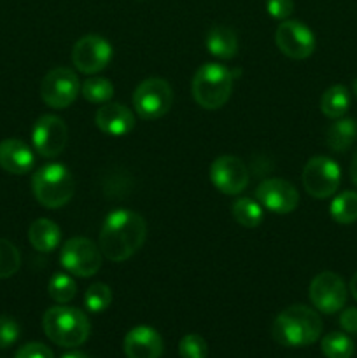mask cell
Masks as SVG:
<instances>
[{
    "mask_svg": "<svg viewBox=\"0 0 357 358\" xmlns=\"http://www.w3.org/2000/svg\"><path fill=\"white\" fill-rule=\"evenodd\" d=\"M146 234L147 224L142 215L132 210H115L105 217L98 247L108 261H128L142 248Z\"/></svg>",
    "mask_w": 357,
    "mask_h": 358,
    "instance_id": "obj_1",
    "label": "cell"
},
{
    "mask_svg": "<svg viewBox=\"0 0 357 358\" xmlns=\"http://www.w3.org/2000/svg\"><path fill=\"white\" fill-rule=\"evenodd\" d=\"M273 339L289 348L310 346L322 334V320L317 311L303 304L286 308L273 322Z\"/></svg>",
    "mask_w": 357,
    "mask_h": 358,
    "instance_id": "obj_2",
    "label": "cell"
},
{
    "mask_svg": "<svg viewBox=\"0 0 357 358\" xmlns=\"http://www.w3.org/2000/svg\"><path fill=\"white\" fill-rule=\"evenodd\" d=\"M42 327L46 336L62 348L80 346L86 343L91 332L90 318L77 308L65 304L49 308L42 318Z\"/></svg>",
    "mask_w": 357,
    "mask_h": 358,
    "instance_id": "obj_3",
    "label": "cell"
},
{
    "mask_svg": "<svg viewBox=\"0 0 357 358\" xmlns=\"http://www.w3.org/2000/svg\"><path fill=\"white\" fill-rule=\"evenodd\" d=\"M233 84V72L230 69L220 63H205L192 77L191 93L200 107L217 110L230 100Z\"/></svg>",
    "mask_w": 357,
    "mask_h": 358,
    "instance_id": "obj_4",
    "label": "cell"
},
{
    "mask_svg": "<svg viewBox=\"0 0 357 358\" xmlns=\"http://www.w3.org/2000/svg\"><path fill=\"white\" fill-rule=\"evenodd\" d=\"M35 199L49 210L65 206L76 191V180L69 168L62 163H48L38 168L31 178Z\"/></svg>",
    "mask_w": 357,
    "mask_h": 358,
    "instance_id": "obj_5",
    "label": "cell"
},
{
    "mask_svg": "<svg viewBox=\"0 0 357 358\" xmlns=\"http://www.w3.org/2000/svg\"><path fill=\"white\" fill-rule=\"evenodd\" d=\"M174 103L172 86L161 77L142 80L133 93V108L146 121H156L170 112Z\"/></svg>",
    "mask_w": 357,
    "mask_h": 358,
    "instance_id": "obj_6",
    "label": "cell"
},
{
    "mask_svg": "<svg viewBox=\"0 0 357 358\" xmlns=\"http://www.w3.org/2000/svg\"><path fill=\"white\" fill-rule=\"evenodd\" d=\"M102 255L104 254H102L100 247H97L93 241L83 236H76L66 240V243L63 245L59 262L70 275L90 278L100 271Z\"/></svg>",
    "mask_w": 357,
    "mask_h": 358,
    "instance_id": "obj_7",
    "label": "cell"
},
{
    "mask_svg": "<svg viewBox=\"0 0 357 358\" xmlns=\"http://www.w3.org/2000/svg\"><path fill=\"white\" fill-rule=\"evenodd\" d=\"M301 180H303L304 191L312 198L328 199L338 191L340 182H342V170L331 157L315 156L304 164Z\"/></svg>",
    "mask_w": 357,
    "mask_h": 358,
    "instance_id": "obj_8",
    "label": "cell"
},
{
    "mask_svg": "<svg viewBox=\"0 0 357 358\" xmlns=\"http://www.w3.org/2000/svg\"><path fill=\"white\" fill-rule=\"evenodd\" d=\"M80 83L76 72L65 66L49 70L41 83V98L51 108H66L79 96Z\"/></svg>",
    "mask_w": 357,
    "mask_h": 358,
    "instance_id": "obj_9",
    "label": "cell"
},
{
    "mask_svg": "<svg viewBox=\"0 0 357 358\" xmlns=\"http://www.w3.org/2000/svg\"><path fill=\"white\" fill-rule=\"evenodd\" d=\"M112 59V45L102 35H84L72 49V63L80 73L93 76L102 72Z\"/></svg>",
    "mask_w": 357,
    "mask_h": 358,
    "instance_id": "obj_10",
    "label": "cell"
},
{
    "mask_svg": "<svg viewBox=\"0 0 357 358\" xmlns=\"http://www.w3.org/2000/svg\"><path fill=\"white\" fill-rule=\"evenodd\" d=\"M312 304L321 313H338L346 303V285L340 275L332 271L318 273L310 283L308 290Z\"/></svg>",
    "mask_w": 357,
    "mask_h": 358,
    "instance_id": "obj_11",
    "label": "cell"
},
{
    "mask_svg": "<svg viewBox=\"0 0 357 358\" xmlns=\"http://www.w3.org/2000/svg\"><path fill=\"white\" fill-rule=\"evenodd\" d=\"M31 142L38 156L56 157L63 152L69 142V128L58 115L46 114L35 121L31 129Z\"/></svg>",
    "mask_w": 357,
    "mask_h": 358,
    "instance_id": "obj_12",
    "label": "cell"
},
{
    "mask_svg": "<svg viewBox=\"0 0 357 358\" xmlns=\"http://www.w3.org/2000/svg\"><path fill=\"white\" fill-rule=\"evenodd\" d=\"M275 44L290 59H307L315 51V35L304 23L286 20L275 31Z\"/></svg>",
    "mask_w": 357,
    "mask_h": 358,
    "instance_id": "obj_13",
    "label": "cell"
},
{
    "mask_svg": "<svg viewBox=\"0 0 357 358\" xmlns=\"http://www.w3.org/2000/svg\"><path fill=\"white\" fill-rule=\"evenodd\" d=\"M210 180L217 191L237 196L248 185V170L237 156H220L210 164Z\"/></svg>",
    "mask_w": 357,
    "mask_h": 358,
    "instance_id": "obj_14",
    "label": "cell"
},
{
    "mask_svg": "<svg viewBox=\"0 0 357 358\" xmlns=\"http://www.w3.org/2000/svg\"><path fill=\"white\" fill-rule=\"evenodd\" d=\"M255 198L265 206L266 210L273 213H286L294 212L300 205V192L290 182L284 178H266L255 189Z\"/></svg>",
    "mask_w": 357,
    "mask_h": 358,
    "instance_id": "obj_15",
    "label": "cell"
},
{
    "mask_svg": "<svg viewBox=\"0 0 357 358\" xmlns=\"http://www.w3.org/2000/svg\"><path fill=\"white\" fill-rule=\"evenodd\" d=\"M122 350L128 358H160L163 353V339L156 329L139 325L126 334Z\"/></svg>",
    "mask_w": 357,
    "mask_h": 358,
    "instance_id": "obj_16",
    "label": "cell"
},
{
    "mask_svg": "<svg viewBox=\"0 0 357 358\" xmlns=\"http://www.w3.org/2000/svg\"><path fill=\"white\" fill-rule=\"evenodd\" d=\"M94 122L111 136H125L135 128V114L121 103H105L94 114Z\"/></svg>",
    "mask_w": 357,
    "mask_h": 358,
    "instance_id": "obj_17",
    "label": "cell"
},
{
    "mask_svg": "<svg viewBox=\"0 0 357 358\" xmlns=\"http://www.w3.org/2000/svg\"><path fill=\"white\" fill-rule=\"evenodd\" d=\"M35 154L23 140L6 138L0 142V168L7 173L24 175L34 168Z\"/></svg>",
    "mask_w": 357,
    "mask_h": 358,
    "instance_id": "obj_18",
    "label": "cell"
},
{
    "mask_svg": "<svg viewBox=\"0 0 357 358\" xmlns=\"http://www.w3.org/2000/svg\"><path fill=\"white\" fill-rule=\"evenodd\" d=\"M205 45L210 55L219 59H231L237 56L238 38L231 28L224 24H216L209 30L205 38Z\"/></svg>",
    "mask_w": 357,
    "mask_h": 358,
    "instance_id": "obj_19",
    "label": "cell"
},
{
    "mask_svg": "<svg viewBox=\"0 0 357 358\" xmlns=\"http://www.w3.org/2000/svg\"><path fill=\"white\" fill-rule=\"evenodd\" d=\"M28 240L35 250L42 254H49L55 250L62 241V231L52 220L49 219H37L31 222L28 229Z\"/></svg>",
    "mask_w": 357,
    "mask_h": 358,
    "instance_id": "obj_20",
    "label": "cell"
},
{
    "mask_svg": "<svg viewBox=\"0 0 357 358\" xmlns=\"http://www.w3.org/2000/svg\"><path fill=\"white\" fill-rule=\"evenodd\" d=\"M357 140V121L350 117L335 119L326 131V143L332 152H346Z\"/></svg>",
    "mask_w": 357,
    "mask_h": 358,
    "instance_id": "obj_21",
    "label": "cell"
},
{
    "mask_svg": "<svg viewBox=\"0 0 357 358\" xmlns=\"http://www.w3.org/2000/svg\"><path fill=\"white\" fill-rule=\"evenodd\" d=\"M350 107V93L345 86L336 84L324 91L321 98V110L326 117L340 119L345 117Z\"/></svg>",
    "mask_w": 357,
    "mask_h": 358,
    "instance_id": "obj_22",
    "label": "cell"
},
{
    "mask_svg": "<svg viewBox=\"0 0 357 358\" xmlns=\"http://www.w3.org/2000/svg\"><path fill=\"white\" fill-rule=\"evenodd\" d=\"M231 213H233L234 220H237L240 226L248 227V229L258 227L259 224L262 222V219H265L261 203L251 198H238L237 201L231 205Z\"/></svg>",
    "mask_w": 357,
    "mask_h": 358,
    "instance_id": "obj_23",
    "label": "cell"
},
{
    "mask_svg": "<svg viewBox=\"0 0 357 358\" xmlns=\"http://www.w3.org/2000/svg\"><path fill=\"white\" fill-rule=\"evenodd\" d=\"M332 220L338 224H354L357 220V192L345 191L335 196L329 206Z\"/></svg>",
    "mask_w": 357,
    "mask_h": 358,
    "instance_id": "obj_24",
    "label": "cell"
},
{
    "mask_svg": "<svg viewBox=\"0 0 357 358\" xmlns=\"http://www.w3.org/2000/svg\"><path fill=\"white\" fill-rule=\"evenodd\" d=\"M321 350L326 358H352L356 345L343 332H331L321 341Z\"/></svg>",
    "mask_w": 357,
    "mask_h": 358,
    "instance_id": "obj_25",
    "label": "cell"
},
{
    "mask_svg": "<svg viewBox=\"0 0 357 358\" xmlns=\"http://www.w3.org/2000/svg\"><path fill=\"white\" fill-rule=\"evenodd\" d=\"M80 94L91 103H107L114 96V86L104 77H90L80 86Z\"/></svg>",
    "mask_w": 357,
    "mask_h": 358,
    "instance_id": "obj_26",
    "label": "cell"
},
{
    "mask_svg": "<svg viewBox=\"0 0 357 358\" xmlns=\"http://www.w3.org/2000/svg\"><path fill=\"white\" fill-rule=\"evenodd\" d=\"M49 296L52 301H56L58 304H66L76 297L77 294V283L72 276H69L66 273H56L51 280H49Z\"/></svg>",
    "mask_w": 357,
    "mask_h": 358,
    "instance_id": "obj_27",
    "label": "cell"
},
{
    "mask_svg": "<svg viewBox=\"0 0 357 358\" xmlns=\"http://www.w3.org/2000/svg\"><path fill=\"white\" fill-rule=\"evenodd\" d=\"M112 303V290L105 283H93L84 294V306L91 313H102Z\"/></svg>",
    "mask_w": 357,
    "mask_h": 358,
    "instance_id": "obj_28",
    "label": "cell"
},
{
    "mask_svg": "<svg viewBox=\"0 0 357 358\" xmlns=\"http://www.w3.org/2000/svg\"><path fill=\"white\" fill-rule=\"evenodd\" d=\"M21 266V254L16 245L10 243L9 240L0 238V280L10 278L16 275Z\"/></svg>",
    "mask_w": 357,
    "mask_h": 358,
    "instance_id": "obj_29",
    "label": "cell"
},
{
    "mask_svg": "<svg viewBox=\"0 0 357 358\" xmlns=\"http://www.w3.org/2000/svg\"><path fill=\"white\" fill-rule=\"evenodd\" d=\"M178 355L181 358H206L209 345L198 334H188L178 343Z\"/></svg>",
    "mask_w": 357,
    "mask_h": 358,
    "instance_id": "obj_30",
    "label": "cell"
},
{
    "mask_svg": "<svg viewBox=\"0 0 357 358\" xmlns=\"http://www.w3.org/2000/svg\"><path fill=\"white\" fill-rule=\"evenodd\" d=\"M20 325L14 318L0 317V350L9 348L20 339Z\"/></svg>",
    "mask_w": 357,
    "mask_h": 358,
    "instance_id": "obj_31",
    "label": "cell"
},
{
    "mask_svg": "<svg viewBox=\"0 0 357 358\" xmlns=\"http://www.w3.org/2000/svg\"><path fill=\"white\" fill-rule=\"evenodd\" d=\"M266 10L275 20L286 21L293 14L294 2L293 0H266Z\"/></svg>",
    "mask_w": 357,
    "mask_h": 358,
    "instance_id": "obj_32",
    "label": "cell"
},
{
    "mask_svg": "<svg viewBox=\"0 0 357 358\" xmlns=\"http://www.w3.org/2000/svg\"><path fill=\"white\" fill-rule=\"evenodd\" d=\"M14 358H55V355L42 343H27V345L18 350Z\"/></svg>",
    "mask_w": 357,
    "mask_h": 358,
    "instance_id": "obj_33",
    "label": "cell"
},
{
    "mask_svg": "<svg viewBox=\"0 0 357 358\" xmlns=\"http://www.w3.org/2000/svg\"><path fill=\"white\" fill-rule=\"evenodd\" d=\"M340 325L346 334H357V308H346L340 315Z\"/></svg>",
    "mask_w": 357,
    "mask_h": 358,
    "instance_id": "obj_34",
    "label": "cell"
},
{
    "mask_svg": "<svg viewBox=\"0 0 357 358\" xmlns=\"http://www.w3.org/2000/svg\"><path fill=\"white\" fill-rule=\"evenodd\" d=\"M350 178H352V182L356 184V187H357V152H356V156H354L352 164H350Z\"/></svg>",
    "mask_w": 357,
    "mask_h": 358,
    "instance_id": "obj_35",
    "label": "cell"
},
{
    "mask_svg": "<svg viewBox=\"0 0 357 358\" xmlns=\"http://www.w3.org/2000/svg\"><path fill=\"white\" fill-rule=\"evenodd\" d=\"M350 292H352L354 299L357 301V273L352 276V280H350Z\"/></svg>",
    "mask_w": 357,
    "mask_h": 358,
    "instance_id": "obj_36",
    "label": "cell"
},
{
    "mask_svg": "<svg viewBox=\"0 0 357 358\" xmlns=\"http://www.w3.org/2000/svg\"><path fill=\"white\" fill-rule=\"evenodd\" d=\"M62 358H90V357L83 352H69V353H65Z\"/></svg>",
    "mask_w": 357,
    "mask_h": 358,
    "instance_id": "obj_37",
    "label": "cell"
},
{
    "mask_svg": "<svg viewBox=\"0 0 357 358\" xmlns=\"http://www.w3.org/2000/svg\"><path fill=\"white\" fill-rule=\"evenodd\" d=\"M354 91H356V94H357V79L354 80Z\"/></svg>",
    "mask_w": 357,
    "mask_h": 358,
    "instance_id": "obj_38",
    "label": "cell"
}]
</instances>
